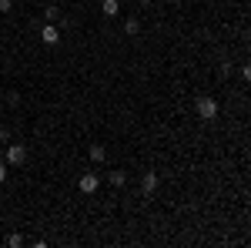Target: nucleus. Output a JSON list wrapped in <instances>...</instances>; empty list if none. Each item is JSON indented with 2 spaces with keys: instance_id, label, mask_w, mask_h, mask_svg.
Here are the masks:
<instances>
[{
  "instance_id": "f257e3e1",
  "label": "nucleus",
  "mask_w": 251,
  "mask_h": 248,
  "mask_svg": "<svg viewBox=\"0 0 251 248\" xmlns=\"http://www.w3.org/2000/svg\"><path fill=\"white\" fill-rule=\"evenodd\" d=\"M194 108H198V117H201V121H214V117H218V101H214V97H198Z\"/></svg>"
},
{
  "instance_id": "f03ea898",
  "label": "nucleus",
  "mask_w": 251,
  "mask_h": 248,
  "mask_svg": "<svg viewBox=\"0 0 251 248\" xmlns=\"http://www.w3.org/2000/svg\"><path fill=\"white\" fill-rule=\"evenodd\" d=\"M3 161H7L10 168H20V165L27 161V148H24V144H7V154H3Z\"/></svg>"
},
{
  "instance_id": "7ed1b4c3",
  "label": "nucleus",
  "mask_w": 251,
  "mask_h": 248,
  "mask_svg": "<svg viewBox=\"0 0 251 248\" xmlns=\"http://www.w3.org/2000/svg\"><path fill=\"white\" fill-rule=\"evenodd\" d=\"M40 40H44L47 47H54V44H60V30L54 24H44V27H40Z\"/></svg>"
},
{
  "instance_id": "20e7f679",
  "label": "nucleus",
  "mask_w": 251,
  "mask_h": 248,
  "mask_svg": "<svg viewBox=\"0 0 251 248\" xmlns=\"http://www.w3.org/2000/svg\"><path fill=\"white\" fill-rule=\"evenodd\" d=\"M97 188H100V178H97L94 171H87L84 178H80V191H84V194H94Z\"/></svg>"
},
{
  "instance_id": "39448f33",
  "label": "nucleus",
  "mask_w": 251,
  "mask_h": 248,
  "mask_svg": "<svg viewBox=\"0 0 251 248\" xmlns=\"http://www.w3.org/2000/svg\"><path fill=\"white\" fill-rule=\"evenodd\" d=\"M157 185H161V181H157V174L154 171H144V178H141V191H144V194H154Z\"/></svg>"
},
{
  "instance_id": "423d86ee",
  "label": "nucleus",
  "mask_w": 251,
  "mask_h": 248,
  "mask_svg": "<svg viewBox=\"0 0 251 248\" xmlns=\"http://www.w3.org/2000/svg\"><path fill=\"white\" fill-rule=\"evenodd\" d=\"M100 14H104V17H117V14H121V0H104V3H100Z\"/></svg>"
},
{
  "instance_id": "0eeeda50",
  "label": "nucleus",
  "mask_w": 251,
  "mask_h": 248,
  "mask_svg": "<svg viewBox=\"0 0 251 248\" xmlns=\"http://www.w3.org/2000/svg\"><path fill=\"white\" fill-rule=\"evenodd\" d=\"M124 34H127V37H137V34H141V20L127 17V20H124Z\"/></svg>"
},
{
  "instance_id": "6e6552de",
  "label": "nucleus",
  "mask_w": 251,
  "mask_h": 248,
  "mask_svg": "<svg viewBox=\"0 0 251 248\" xmlns=\"http://www.w3.org/2000/svg\"><path fill=\"white\" fill-rule=\"evenodd\" d=\"M44 20H47V24H57L60 20V7H44Z\"/></svg>"
},
{
  "instance_id": "1a4fd4ad",
  "label": "nucleus",
  "mask_w": 251,
  "mask_h": 248,
  "mask_svg": "<svg viewBox=\"0 0 251 248\" xmlns=\"http://www.w3.org/2000/svg\"><path fill=\"white\" fill-rule=\"evenodd\" d=\"M104 158H107V151H104L100 144H91V161H94V165H100Z\"/></svg>"
},
{
  "instance_id": "9d476101",
  "label": "nucleus",
  "mask_w": 251,
  "mask_h": 248,
  "mask_svg": "<svg viewBox=\"0 0 251 248\" xmlns=\"http://www.w3.org/2000/svg\"><path fill=\"white\" fill-rule=\"evenodd\" d=\"M111 185H114V188H124V185H127V174L124 171H111Z\"/></svg>"
},
{
  "instance_id": "9b49d317",
  "label": "nucleus",
  "mask_w": 251,
  "mask_h": 248,
  "mask_svg": "<svg viewBox=\"0 0 251 248\" xmlns=\"http://www.w3.org/2000/svg\"><path fill=\"white\" fill-rule=\"evenodd\" d=\"M7 245H10V248H20V245H24V238H20V235H10V238H7Z\"/></svg>"
},
{
  "instance_id": "f8f14e48",
  "label": "nucleus",
  "mask_w": 251,
  "mask_h": 248,
  "mask_svg": "<svg viewBox=\"0 0 251 248\" xmlns=\"http://www.w3.org/2000/svg\"><path fill=\"white\" fill-rule=\"evenodd\" d=\"M14 10V0H0V14H10Z\"/></svg>"
},
{
  "instance_id": "ddd939ff",
  "label": "nucleus",
  "mask_w": 251,
  "mask_h": 248,
  "mask_svg": "<svg viewBox=\"0 0 251 248\" xmlns=\"http://www.w3.org/2000/svg\"><path fill=\"white\" fill-rule=\"evenodd\" d=\"M137 3H141V7H148V3H151V0H137Z\"/></svg>"
},
{
  "instance_id": "4468645a",
  "label": "nucleus",
  "mask_w": 251,
  "mask_h": 248,
  "mask_svg": "<svg viewBox=\"0 0 251 248\" xmlns=\"http://www.w3.org/2000/svg\"><path fill=\"white\" fill-rule=\"evenodd\" d=\"M168 3H177V0H168Z\"/></svg>"
}]
</instances>
